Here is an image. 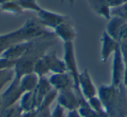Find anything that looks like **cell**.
<instances>
[{"instance_id":"1","label":"cell","mask_w":127,"mask_h":117,"mask_svg":"<svg viewBox=\"0 0 127 117\" xmlns=\"http://www.w3.org/2000/svg\"><path fill=\"white\" fill-rule=\"evenodd\" d=\"M44 28L37 20V18H31L27 20L20 28L9 33L0 35V56L9 48L20 43L30 42L39 37L52 34Z\"/></svg>"},{"instance_id":"2","label":"cell","mask_w":127,"mask_h":117,"mask_svg":"<svg viewBox=\"0 0 127 117\" xmlns=\"http://www.w3.org/2000/svg\"><path fill=\"white\" fill-rule=\"evenodd\" d=\"M97 96L109 117H127V89L124 83L103 84L97 89Z\"/></svg>"},{"instance_id":"3","label":"cell","mask_w":127,"mask_h":117,"mask_svg":"<svg viewBox=\"0 0 127 117\" xmlns=\"http://www.w3.org/2000/svg\"><path fill=\"white\" fill-rule=\"evenodd\" d=\"M57 101L58 104L69 111L78 109L80 105L86 102L87 100L82 95V94L78 93L74 87H69L58 91Z\"/></svg>"},{"instance_id":"4","label":"cell","mask_w":127,"mask_h":117,"mask_svg":"<svg viewBox=\"0 0 127 117\" xmlns=\"http://www.w3.org/2000/svg\"><path fill=\"white\" fill-rule=\"evenodd\" d=\"M64 61L65 63L67 72L71 75L74 82V89L81 94L78 89V75L80 72L78 71V63H77L75 48L73 42L64 44Z\"/></svg>"},{"instance_id":"5","label":"cell","mask_w":127,"mask_h":117,"mask_svg":"<svg viewBox=\"0 0 127 117\" xmlns=\"http://www.w3.org/2000/svg\"><path fill=\"white\" fill-rule=\"evenodd\" d=\"M25 94L20 85V78L15 77L14 80L7 86L6 89L1 94L2 107L4 109L12 108V106L21 99Z\"/></svg>"},{"instance_id":"6","label":"cell","mask_w":127,"mask_h":117,"mask_svg":"<svg viewBox=\"0 0 127 117\" xmlns=\"http://www.w3.org/2000/svg\"><path fill=\"white\" fill-rule=\"evenodd\" d=\"M112 56L111 84L113 86H119L120 84L123 83L125 71V65L120 50V46L117 49Z\"/></svg>"},{"instance_id":"7","label":"cell","mask_w":127,"mask_h":117,"mask_svg":"<svg viewBox=\"0 0 127 117\" xmlns=\"http://www.w3.org/2000/svg\"><path fill=\"white\" fill-rule=\"evenodd\" d=\"M37 14V18L39 21V23L44 28L51 29V30H54L61 23L69 19V17L65 16V15L59 14V13L54 12V11H49V10H45L44 8Z\"/></svg>"},{"instance_id":"8","label":"cell","mask_w":127,"mask_h":117,"mask_svg":"<svg viewBox=\"0 0 127 117\" xmlns=\"http://www.w3.org/2000/svg\"><path fill=\"white\" fill-rule=\"evenodd\" d=\"M78 89L86 100L97 95V89L86 69L80 72L78 75Z\"/></svg>"},{"instance_id":"9","label":"cell","mask_w":127,"mask_h":117,"mask_svg":"<svg viewBox=\"0 0 127 117\" xmlns=\"http://www.w3.org/2000/svg\"><path fill=\"white\" fill-rule=\"evenodd\" d=\"M126 25L127 20L117 16H111V19L108 20L105 31L113 39L120 43Z\"/></svg>"},{"instance_id":"10","label":"cell","mask_w":127,"mask_h":117,"mask_svg":"<svg viewBox=\"0 0 127 117\" xmlns=\"http://www.w3.org/2000/svg\"><path fill=\"white\" fill-rule=\"evenodd\" d=\"M120 46V43L113 39L111 36H109L106 31H104L101 37V50L100 57L103 63H105L111 55L114 54L118 47Z\"/></svg>"},{"instance_id":"11","label":"cell","mask_w":127,"mask_h":117,"mask_svg":"<svg viewBox=\"0 0 127 117\" xmlns=\"http://www.w3.org/2000/svg\"><path fill=\"white\" fill-rule=\"evenodd\" d=\"M53 33L55 34L57 38H59L61 41H63L64 44L73 42L77 37L76 30L73 24L69 22V19L58 25L53 30Z\"/></svg>"},{"instance_id":"12","label":"cell","mask_w":127,"mask_h":117,"mask_svg":"<svg viewBox=\"0 0 127 117\" xmlns=\"http://www.w3.org/2000/svg\"><path fill=\"white\" fill-rule=\"evenodd\" d=\"M48 80L52 89L57 91H60L69 87H74L73 79L68 72L52 74Z\"/></svg>"},{"instance_id":"13","label":"cell","mask_w":127,"mask_h":117,"mask_svg":"<svg viewBox=\"0 0 127 117\" xmlns=\"http://www.w3.org/2000/svg\"><path fill=\"white\" fill-rule=\"evenodd\" d=\"M42 57L45 62L46 65L49 69V71L52 74L67 72L64 59L58 58L55 51H51V52L47 51Z\"/></svg>"},{"instance_id":"14","label":"cell","mask_w":127,"mask_h":117,"mask_svg":"<svg viewBox=\"0 0 127 117\" xmlns=\"http://www.w3.org/2000/svg\"><path fill=\"white\" fill-rule=\"evenodd\" d=\"M30 43L31 41L30 42H24L16 44V45L9 48L0 56L3 58H5L7 60H10V61L17 62L25 54L29 46H30Z\"/></svg>"},{"instance_id":"15","label":"cell","mask_w":127,"mask_h":117,"mask_svg":"<svg viewBox=\"0 0 127 117\" xmlns=\"http://www.w3.org/2000/svg\"><path fill=\"white\" fill-rule=\"evenodd\" d=\"M52 89V87L51 86L49 82V80L46 76L39 77V82L37 88L34 90L35 94L36 104H37V109L42 104L43 101L45 98V96L50 93V91Z\"/></svg>"},{"instance_id":"16","label":"cell","mask_w":127,"mask_h":117,"mask_svg":"<svg viewBox=\"0 0 127 117\" xmlns=\"http://www.w3.org/2000/svg\"><path fill=\"white\" fill-rule=\"evenodd\" d=\"M89 6L95 14L106 20L111 18V9L109 7L105 0H87Z\"/></svg>"},{"instance_id":"17","label":"cell","mask_w":127,"mask_h":117,"mask_svg":"<svg viewBox=\"0 0 127 117\" xmlns=\"http://www.w3.org/2000/svg\"><path fill=\"white\" fill-rule=\"evenodd\" d=\"M19 108L20 111L23 113L37 110V104H36L34 91L26 92L22 95L21 99L19 100Z\"/></svg>"},{"instance_id":"18","label":"cell","mask_w":127,"mask_h":117,"mask_svg":"<svg viewBox=\"0 0 127 117\" xmlns=\"http://www.w3.org/2000/svg\"><path fill=\"white\" fill-rule=\"evenodd\" d=\"M39 82V77L35 73H30L25 75L20 78V85L25 93L34 91Z\"/></svg>"},{"instance_id":"19","label":"cell","mask_w":127,"mask_h":117,"mask_svg":"<svg viewBox=\"0 0 127 117\" xmlns=\"http://www.w3.org/2000/svg\"><path fill=\"white\" fill-rule=\"evenodd\" d=\"M15 71L13 68H6L0 70V92L3 89L9 86V84L14 80Z\"/></svg>"},{"instance_id":"20","label":"cell","mask_w":127,"mask_h":117,"mask_svg":"<svg viewBox=\"0 0 127 117\" xmlns=\"http://www.w3.org/2000/svg\"><path fill=\"white\" fill-rule=\"evenodd\" d=\"M0 11H3V12L10 13V14L14 15L22 14L24 12L23 9L20 7V5L18 4V3L17 2L16 0L11 1V2H8L6 4L0 5Z\"/></svg>"},{"instance_id":"21","label":"cell","mask_w":127,"mask_h":117,"mask_svg":"<svg viewBox=\"0 0 127 117\" xmlns=\"http://www.w3.org/2000/svg\"><path fill=\"white\" fill-rule=\"evenodd\" d=\"M16 1L23 9V11H35L37 13L43 9L38 4L37 0H16Z\"/></svg>"},{"instance_id":"22","label":"cell","mask_w":127,"mask_h":117,"mask_svg":"<svg viewBox=\"0 0 127 117\" xmlns=\"http://www.w3.org/2000/svg\"><path fill=\"white\" fill-rule=\"evenodd\" d=\"M87 102H88L89 106H90L96 113L98 114L100 116H106V115H107L105 110H104V106H103L102 102H101L100 99H99V97L97 95L88 99L87 100Z\"/></svg>"},{"instance_id":"23","label":"cell","mask_w":127,"mask_h":117,"mask_svg":"<svg viewBox=\"0 0 127 117\" xmlns=\"http://www.w3.org/2000/svg\"><path fill=\"white\" fill-rule=\"evenodd\" d=\"M33 73H35L38 77L46 76L48 73H50L49 69H48L47 65H46L44 60L43 57L39 58L37 62H36L35 65L33 68Z\"/></svg>"},{"instance_id":"24","label":"cell","mask_w":127,"mask_h":117,"mask_svg":"<svg viewBox=\"0 0 127 117\" xmlns=\"http://www.w3.org/2000/svg\"><path fill=\"white\" fill-rule=\"evenodd\" d=\"M78 112H79L80 115L82 117H103L100 116L97 113H96L90 106H89L88 102H85L78 108Z\"/></svg>"},{"instance_id":"25","label":"cell","mask_w":127,"mask_h":117,"mask_svg":"<svg viewBox=\"0 0 127 117\" xmlns=\"http://www.w3.org/2000/svg\"><path fill=\"white\" fill-rule=\"evenodd\" d=\"M111 16H117L127 20V2L119 7L111 9Z\"/></svg>"},{"instance_id":"26","label":"cell","mask_w":127,"mask_h":117,"mask_svg":"<svg viewBox=\"0 0 127 117\" xmlns=\"http://www.w3.org/2000/svg\"><path fill=\"white\" fill-rule=\"evenodd\" d=\"M65 108L58 103L54 110L51 113V117H67V113L65 112Z\"/></svg>"},{"instance_id":"27","label":"cell","mask_w":127,"mask_h":117,"mask_svg":"<svg viewBox=\"0 0 127 117\" xmlns=\"http://www.w3.org/2000/svg\"><path fill=\"white\" fill-rule=\"evenodd\" d=\"M120 50H121L125 68H127V41H121L120 42Z\"/></svg>"},{"instance_id":"28","label":"cell","mask_w":127,"mask_h":117,"mask_svg":"<svg viewBox=\"0 0 127 117\" xmlns=\"http://www.w3.org/2000/svg\"><path fill=\"white\" fill-rule=\"evenodd\" d=\"M15 63H16V62L10 61V60H7L0 56V70L6 68H14Z\"/></svg>"},{"instance_id":"29","label":"cell","mask_w":127,"mask_h":117,"mask_svg":"<svg viewBox=\"0 0 127 117\" xmlns=\"http://www.w3.org/2000/svg\"><path fill=\"white\" fill-rule=\"evenodd\" d=\"M105 1L111 9L119 7L127 2V0H105Z\"/></svg>"},{"instance_id":"30","label":"cell","mask_w":127,"mask_h":117,"mask_svg":"<svg viewBox=\"0 0 127 117\" xmlns=\"http://www.w3.org/2000/svg\"><path fill=\"white\" fill-rule=\"evenodd\" d=\"M67 117H82V116L80 115L78 109H74V110H69L67 112Z\"/></svg>"},{"instance_id":"31","label":"cell","mask_w":127,"mask_h":117,"mask_svg":"<svg viewBox=\"0 0 127 117\" xmlns=\"http://www.w3.org/2000/svg\"><path fill=\"white\" fill-rule=\"evenodd\" d=\"M123 83H124L125 87L126 88V89H127V68H125V75H124Z\"/></svg>"},{"instance_id":"32","label":"cell","mask_w":127,"mask_h":117,"mask_svg":"<svg viewBox=\"0 0 127 117\" xmlns=\"http://www.w3.org/2000/svg\"><path fill=\"white\" fill-rule=\"evenodd\" d=\"M121 41H127V25L125 29V31H124V33H123V36H122Z\"/></svg>"},{"instance_id":"33","label":"cell","mask_w":127,"mask_h":117,"mask_svg":"<svg viewBox=\"0 0 127 117\" xmlns=\"http://www.w3.org/2000/svg\"><path fill=\"white\" fill-rule=\"evenodd\" d=\"M11 1H14V0H0V5L6 4V3H8V2H11Z\"/></svg>"},{"instance_id":"34","label":"cell","mask_w":127,"mask_h":117,"mask_svg":"<svg viewBox=\"0 0 127 117\" xmlns=\"http://www.w3.org/2000/svg\"><path fill=\"white\" fill-rule=\"evenodd\" d=\"M68 2H69L70 5H71V6H72L73 4H75V2H76V0H68Z\"/></svg>"},{"instance_id":"35","label":"cell","mask_w":127,"mask_h":117,"mask_svg":"<svg viewBox=\"0 0 127 117\" xmlns=\"http://www.w3.org/2000/svg\"><path fill=\"white\" fill-rule=\"evenodd\" d=\"M1 108H3V107H2V99H1V94H0V109H1Z\"/></svg>"},{"instance_id":"36","label":"cell","mask_w":127,"mask_h":117,"mask_svg":"<svg viewBox=\"0 0 127 117\" xmlns=\"http://www.w3.org/2000/svg\"><path fill=\"white\" fill-rule=\"evenodd\" d=\"M103 117H109V116H108V115H106V116H103Z\"/></svg>"}]
</instances>
